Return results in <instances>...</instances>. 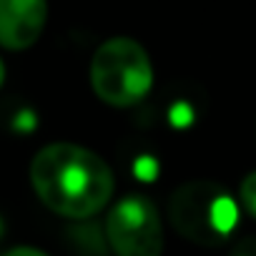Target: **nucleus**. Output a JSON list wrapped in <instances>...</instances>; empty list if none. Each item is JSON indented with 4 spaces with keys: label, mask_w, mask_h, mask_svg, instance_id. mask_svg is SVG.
Here are the masks:
<instances>
[{
    "label": "nucleus",
    "mask_w": 256,
    "mask_h": 256,
    "mask_svg": "<svg viewBox=\"0 0 256 256\" xmlns=\"http://www.w3.org/2000/svg\"><path fill=\"white\" fill-rule=\"evenodd\" d=\"M30 184L46 208L63 218H90L113 196V171L108 164L76 144H50L33 156Z\"/></svg>",
    "instance_id": "f257e3e1"
},
{
    "label": "nucleus",
    "mask_w": 256,
    "mask_h": 256,
    "mask_svg": "<svg viewBox=\"0 0 256 256\" xmlns=\"http://www.w3.org/2000/svg\"><path fill=\"white\" fill-rule=\"evenodd\" d=\"M90 86L113 108H128L144 100L154 86V66L146 48L126 36L108 38L93 53Z\"/></svg>",
    "instance_id": "f03ea898"
},
{
    "label": "nucleus",
    "mask_w": 256,
    "mask_h": 256,
    "mask_svg": "<svg viewBox=\"0 0 256 256\" xmlns=\"http://www.w3.org/2000/svg\"><path fill=\"white\" fill-rule=\"evenodd\" d=\"M168 218L184 238L198 246H218L234 231L238 206L218 184L188 181L171 194Z\"/></svg>",
    "instance_id": "7ed1b4c3"
},
{
    "label": "nucleus",
    "mask_w": 256,
    "mask_h": 256,
    "mask_svg": "<svg viewBox=\"0 0 256 256\" xmlns=\"http://www.w3.org/2000/svg\"><path fill=\"white\" fill-rule=\"evenodd\" d=\"M106 241L113 256H161L164 224L146 196L120 198L106 218Z\"/></svg>",
    "instance_id": "20e7f679"
},
{
    "label": "nucleus",
    "mask_w": 256,
    "mask_h": 256,
    "mask_svg": "<svg viewBox=\"0 0 256 256\" xmlns=\"http://www.w3.org/2000/svg\"><path fill=\"white\" fill-rule=\"evenodd\" d=\"M48 20V0H0V46L6 50L33 48Z\"/></svg>",
    "instance_id": "39448f33"
},
{
    "label": "nucleus",
    "mask_w": 256,
    "mask_h": 256,
    "mask_svg": "<svg viewBox=\"0 0 256 256\" xmlns=\"http://www.w3.org/2000/svg\"><path fill=\"white\" fill-rule=\"evenodd\" d=\"M238 196H241V206L256 218V171H251V174L241 181Z\"/></svg>",
    "instance_id": "423d86ee"
},
{
    "label": "nucleus",
    "mask_w": 256,
    "mask_h": 256,
    "mask_svg": "<svg viewBox=\"0 0 256 256\" xmlns=\"http://www.w3.org/2000/svg\"><path fill=\"white\" fill-rule=\"evenodd\" d=\"M3 256H48V254L40 248H33V246H16V248L6 251Z\"/></svg>",
    "instance_id": "0eeeda50"
},
{
    "label": "nucleus",
    "mask_w": 256,
    "mask_h": 256,
    "mask_svg": "<svg viewBox=\"0 0 256 256\" xmlns=\"http://www.w3.org/2000/svg\"><path fill=\"white\" fill-rule=\"evenodd\" d=\"M3 80H6V66H3V60H0V86H3Z\"/></svg>",
    "instance_id": "6e6552de"
},
{
    "label": "nucleus",
    "mask_w": 256,
    "mask_h": 256,
    "mask_svg": "<svg viewBox=\"0 0 256 256\" xmlns=\"http://www.w3.org/2000/svg\"><path fill=\"white\" fill-rule=\"evenodd\" d=\"M236 256H256V254H254V251H251V248H244V251H238V254H236Z\"/></svg>",
    "instance_id": "1a4fd4ad"
},
{
    "label": "nucleus",
    "mask_w": 256,
    "mask_h": 256,
    "mask_svg": "<svg viewBox=\"0 0 256 256\" xmlns=\"http://www.w3.org/2000/svg\"><path fill=\"white\" fill-rule=\"evenodd\" d=\"M0 234H3V221H0Z\"/></svg>",
    "instance_id": "9d476101"
}]
</instances>
